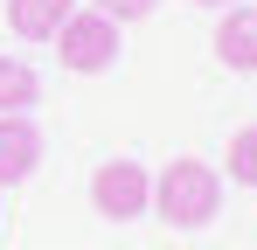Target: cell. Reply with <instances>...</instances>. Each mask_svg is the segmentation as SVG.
Listing matches in <instances>:
<instances>
[{"mask_svg": "<svg viewBox=\"0 0 257 250\" xmlns=\"http://www.w3.org/2000/svg\"><path fill=\"white\" fill-rule=\"evenodd\" d=\"M222 208V174L209 160H167L153 174V215L174 229H209Z\"/></svg>", "mask_w": 257, "mask_h": 250, "instance_id": "6da1fadb", "label": "cell"}, {"mask_svg": "<svg viewBox=\"0 0 257 250\" xmlns=\"http://www.w3.org/2000/svg\"><path fill=\"white\" fill-rule=\"evenodd\" d=\"M56 63L70 70V77H104V70H118V21H104L97 7H77L63 28H56Z\"/></svg>", "mask_w": 257, "mask_h": 250, "instance_id": "7a4b0ae2", "label": "cell"}, {"mask_svg": "<svg viewBox=\"0 0 257 250\" xmlns=\"http://www.w3.org/2000/svg\"><path fill=\"white\" fill-rule=\"evenodd\" d=\"M90 202H97L104 222H132V215L153 208V174H146L139 160H104L97 174H90Z\"/></svg>", "mask_w": 257, "mask_h": 250, "instance_id": "3957f363", "label": "cell"}, {"mask_svg": "<svg viewBox=\"0 0 257 250\" xmlns=\"http://www.w3.org/2000/svg\"><path fill=\"white\" fill-rule=\"evenodd\" d=\"M35 167H42V132L28 125V111H7L0 118V188H21Z\"/></svg>", "mask_w": 257, "mask_h": 250, "instance_id": "277c9868", "label": "cell"}, {"mask_svg": "<svg viewBox=\"0 0 257 250\" xmlns=\"http://www.w3.org/2000/svg\"><path fill=\"white\" fill-rule=\"evenodd\" d=\"M215 63L222 70H257V7H229L222 28H215Z\"/></svg>", "mask_w": 257, "mask_h": 250, "instance_id": "5b68a950", "label": "cell"}, {"mask_svg": "<svg viewBox=\"0 0 257 250\" xmlns=\"http://www.w3.org/2000/svg\"><path fill=\"white\" fill-rule=\"evenodd\" d=\"M70 14H77V0H7V28L21 42H56Z\"/></svg>", "mask_w": 257, "mask_h": 250, "instance_id": "8992f818", "label": "cell"}, {"mask_svg": "<svg viewBox=\"0 0 257 250\" xmlns=\"http://www.w3.org/2000/svg\"><path fill=\"white\" fill-rule=\"evenodd\" d=\"M35 97H42V77H35L21 56H0V118H7V111H28Z\"/></svg>", "mask_w": 257, "mask_h": 250, "instance_id": "52a82bcc", "label": "cell"}, {"mask_svg": "<svg viewBox=\"0 0 257 250\" xmlns=\"http://www.w3.org/2000/svg\"><path fill=\"white\" fill-rule=\"evenodd\" d=\"M222 174H229L236 188H257V125L229 132V146H222Z\"/></svg>", "mask_w": 257, "mask_h": 250, "instance_id": "ba28073f", "label": "cell"}, {"mask_svg": "<svg viewBox=\"0 0 257 250\" xmlns=\"http://www.w3.org/2000/svg\"><path fill=\"white\" fill-rule=\"evenodd\" d=\"M90 7H97L104 21H118V28H125V21H146V14H153L160 0H90Z\"/></svg>", "mask_w": 257, "mask_h": 250, "instance_id": "9c48e42d", "label": "cell"}, {"mask_svg": "<svg viewBox=\"0 0 257 250\" xmlns=\"http://www.w3.org/2000/svg\"><path fill=\"white\" fill-rule=\"evenodd\" d=\"M195 7H229V0H195Z\"/></svg>", "mask_w": 257, "mask_h": 250, "instance_id": "30bf717a", "label": "cell"}]
</instances>
